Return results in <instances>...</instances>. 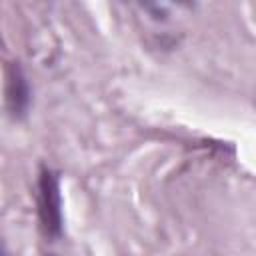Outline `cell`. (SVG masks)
Masks as SVG:
<instances>
[{
    "instance_id": "obj_1",
    "label": "cell",
    "mask_w": 256,
    "mask_h": 256,
    "mask_svg": "<svg viewBox=\"0 0 256 256\" xmlns=\"http://www.w3.org/2000/svg\"><path fill=\"white\" fill-rule=\"evenodd\" d=\"M36 214L40 232L48 242H58L64 234L60 174L50 166H40L36 178Z\"/></svg>"
},
{
    "instance_id": "obj_2",
    "label": "cell",
    "mask_w": 256,
    "mask_h": 256,
    "mask_svg": "<svg viewBox=\"0 0 256 256\" xmlns=\"http://www.w3.org/2000/svg\"><path fill=\"white\" fill-rule=\"evenodd\" d=\"M4 104L14 122H22L32 108V84L18 60L6 62L4 68Z\"/></svg>"
},
{
    "instance_id": "obj_3",
    "label": "cell",
    "mask_w": 256,
    "mask_h": 256,
    "mask_svg": "<svg viewBox=\"0 0 256 256\" xmlns=\"http://www.w3.org/2000/svg\"><path fill=\"white\" fill-rule=\"evenodd\" d=\"M4 256H10V254H8V250H4Z\"/></svg>"
},
{
    "instance_id": "obj_4",
    "label": "cell",
    "mask_w": 256,
    "mask_h": 256,
    "mask_svg": "<svg viewBox=\"0 0 256 256\" xmlns=\"http://www.w3.org/2000/svg\"><path fill=\"white\" fill-rule=\"evenodd\" d=\"M46 256H56V254H46Z\"/></svg>"
}]
</instances>
